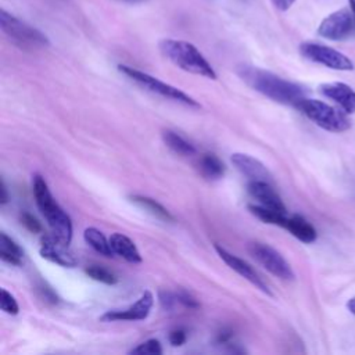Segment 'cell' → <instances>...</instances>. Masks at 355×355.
Wrapping results in <instances>:
<instances>
[{"label": "cell", "instance_id": "obj_2", "mask_svg": "<svg viewBox=\"0 0 355 355\" xmlns=\"http://www.w3.org/2000/svg\"><path fill=\"white\" fill-rule=\"evenodd\" d=\"M32 191L36 205L42 215L46 218L53 236L68 245L72 240L71 218L54 200L43 176L37 173L32 176Z\"/></svg>", "mask_w": 355, "mask_h": 355}, {"label": "cell", "instance_id": "obj_13", "mask_svg": "<svg viewBox=\"0 0 355 355\" xmlns=\"http://www.w3.org/2000/svg\"><path fill=\"white\" fill-rule=\"evenodd\" d=\"M247 190H248V194L255 200V204L287 214L286 205L283 204L276 190L272 187L270 182L250 180L247 184Z\"/></svg>", "mask_w": 355, "mask_h": 355}, {"label": "cell", "instance_id": "obj_9", "mask_svg": "<svg viewBox=\"0 0 355 355\" xmlns=\"http://www.w3.org/2000/svg\"><path fill=\"white\" fill-rule=\"evenodd\" d=\"M154 305V295L150 290L141 293L137 301L123 309H111L100 316L101 322H115V320H144Z\"/></svg>", "mask_w": 355, "mask_h": 355}, {"label": "cell", "instance_id": "obj_5", "mask_svg": "<svg viewBox=\"0 0 355 355\" xmlns=\"http://www.w3.org/2000/svg\"><path fill=\"white\" fill-rule=\"evenodd\" d=\"M0 26L4 35L22 50H36L50 44L47 36L43 32L18 19L6 10L0 11Z\"/></svg>", "mask_w": 355, "mask_h": 355}, {"label": "cell", "instance_id": "obj_8", "mask_svg": "<svg viewBox=\"0 0 355 355\" xmlns=\"http://www.w3.org/2000/svg\"><path fill=\"white\" fill-rule=\"evenodd\" d=\"M300 53L309 61L324 65L331 69L337 71H352L354 64L352 61L344 55L343 53L327 47L324 44L305 42L300 46Z\"/></svg>", "mask_w": 355, "mask_h": 355}, {"label": "cell", "instance_id": "obj_25", "mask_svg": "<svg viewBox=\"0 0 355 355\" xmlns=\"http://www.w3.org/2000/svg\"><path fill=\"white\" fill-rule=\"evenodd\" d=\"M129 354H139V355H159L162 354V348L158 340L155 338H150L141 344H139L137 347L132 348L129 351Z\"/></svg>", "mask_w": 355, "mask_h": 355}, {"label": "cell", "instance_id": "obj_10", "mask_svg": "<svg viewBox=\"0 0 355 355\" xmlns=\"http://www.w3.org/2000/svg\"><path fill=\"white\" fill-rule=\"evenodd\" d=\"M352 25V12H349L345 8H341L323 18L318 28V33L329 40H343L351 33Z\"/></svg>", "mask_w": 355, "mask_h": 355}, {"label": "cell", "instance_id": "obj_11", "mask_svg": "<svg viewBox=\"0 0 355 355\" xmlns=\"http://www.w3.org/2000/svg\"><path fill=\"white\" fill-rule=\"evenodd\" d=\"M215 251L218 252V255L220 257V259L230 268L233 269L234 272H237L241 277H244L245 280H248L252 286H255L258 290H261L262 293L268 294V295H272V291L269 288V286L263 282V279L255 272V269L248 263L245 262L244 259H241L240 257L229 252L226 248H223L222 245L219 244H215Z\"/></svg>", "mask_w": 355, "mask_h": 355}, {"label": "cell", "instance_id": "obj_15", "mask_svg": "<svg viewBox=\"0 0 355 355\" xmlns=\"http://www.w3.org/2000/svg\"><path fill=\"white\" fill-rule=\"evenodd\" d=\"M232 164L250 180L272 182V175L268 168L255 157L244 153H234L230 157Z\"/></svg>", "mask_w": 355, "mask_h": 355}, {"label": "cell", "instance_id": "obj_3", "mask_svg": "<svg viewBox=\"0 0 355 355\" xmlns=\"http://www.w3.org/2000/svg\"><path fill=\"white\" fill-rule=\"evenodd\" d=\"M161 53L178 68L208 79H216V72L200 50L184 40L164 39L159 42Z\"/></svg>", "mask_w": 355, "mask_h": 355}, {"label": "cell", "instance_id": "obj_33", "mask_svg": "<svg viewBox=\"0 0 355 355\" xmlns=\"http://www.w3.org/2000/svg\"><path fill=\"white\" fill-rule=\"evenodd\" d=\"M349 3V10L352 12V17H354V21H355V0H348Z\"/></svg>", "mask_w": 355, "mask_h": 355}, {"label": "cell", "instance_id": "obj_21", "mask_svg": "<svg viewBox=\"0 0 355 355\" xmlns=\"http://www.w3.org/2000/svg\"><path fill=\"white\" fill-rule=\"evenodd\" d=\"M162 140L164 143L176 154L180 155H193L196 153V147L187 141L184 137H182L179 133L173 132V130H164L162 132Z\"/></svg>", "mask_w": 355, "mask_h": 355}, {"label": "cell", "instance_id": "obj_28", "mask_svg": "<svg viewBox=\"0 0 355 355\" xmlns=\"http://www.w3.org/2000/svg\"><path fill=\"white\" fill-rule=\"evenodd\" d=\"M186 341V331L182 330V329H176V330H172L169 333V343L173 345V347H180L183 345Z\"/></svg>", "mask_w": 355, "mask_h": 355}, {"label": "cell", "instance_id": "obj_20", "mask_svg": "<svg viewBox=\"0 0 355 355\" xmlns=\"http://www.w3.org/2000/svg\"><path fill=\"white\" fill-rule=\"evenodd\" d=\"M83 239L100 255H104V257H114L115 255L112 248H111L110 239L107 240L105 236L103 234V232L98 230L97 227H93V226L86 227L85 232H83Z\"/></svg>", "mask_w": 355, "mask_h": 355}, {"label": "cell", "instance_id": "obj_7", "mask_svg": "<svg viewBox=\"0 0 355 355\" xmlns=\"http://www.w3.org/2000/svg\"><path fill=\"white\" fill-rule=\"evenodd\" d=\"M248 251L252 258L261 263L268 272L282 280H293L294 272L290 263L284 259V257L276 251L273 247L265 243L252 241L248 244Z\"/></svg>", "mask_w": 355, "mask_h": 355}, {"label": "cell", "instance_id": "obj_27", "mask_svg": "<svg viewBox=\"0 0 355 355\" xmlns=\"http://www.w3.org/2000/svg\"><path fill=\"white\" fill-rule=\"evenodd\" d=\"M19 219H21V223H22L29 232H32V233H39V232H42V225H40V222H39L33 215H31V214H28V212H22L21 216H19Z\"/></svg>", "mask_w": 355, "mask_h": 355}, {"label": "cell", "instance_id": "obj_14", "mask_svg": "<svg viewBox=\"0 0 355 355\" xmlns=\"http://www.w3.org/2000/svg\"><path fill=\"white\" fill-rule=\"evenodd\" d=\"M323 96L333 100L347 114H355V90L343 82H330L319 86Z\"/></svg>", "mask_w": 355, "mask_h": 355}, {"label": "cell", "instance_id": "obj_6", "mask_svg": "<svg viewBox=\"0 0 355 355\" xmlns=\"http://www.w3.org/2000/svg\"><path fill=\"white\" fill-rule=\"evenodd\" d=\"M118 69L123 75L130 78L133 82L140 85L143 89H146V90H148L154 94H158L164 98L180 103V104H184V105H189V107H196V108L200 107V104L191 96L186 94L180 89H178V87H175V86H172L166 82L159 80L158 78H155V76H153L147 72H143L140 69H136V68L129 67V65H122V64L118 65Z\"/></svg>", "mask_w": 355, "mask_h": 355}, {"label": "cell", "instance_id": "obj_26", "mask_svg": "<svg viewBox=\"0 0 355 355\" xmlns=\"http://www.w3.org/2000/svg\"><path fill=\"white\" fill-rule=\"evenodd\" d=\"M0 308H1L3 312L8 313V315H17L19 312V306H18V302H17L15 297L10 291H7L6 288H1Z\"/></svg>", "mask_w": 355, "mask_h": 355}, {"label": "cell", "instance_id": "obj_32", "mask_svg": "<svg viewBox=\"0 0 355 355\" xmlns=\"http://www.w3.org/2000/svg\"><path fill=\"white\" fill-rule=\"evenodd\" d=\"M347 308H348V311H349L351 313L355 315V297H352V298L347 302Z\"/></svg>", "mask_w": 355, "mask_h": 355}, {"label": "cell", "instance_id": "obj_17", "mask_svg": "<svg viewBox=\"0 0 355 355\" xmlns=\"http://www.w3.org/2000/svg\"><path fill=\"white\" fill-rule=\"evenodd\" d=\"M283 227L302 243H313L316 240L315 227L300 215L287 216Z\"/></svg>", "mask_w": 355, "mask_h": 355}, {"label": "cell", "instance_id": "obj_24", "mask_svg": "<svg viewBox=\"0 0 355 355\" xmlns=\"http://www.w3.org/2000/svg\"><path fill=\"white\" fill-rule=\"evenodd\" d=\"M85 272L93 280L101 282L104 284H115L118 282V277L112 272H110L108 269H105V268H103L100 265H89L85 269Z\"/></svg>", "mask_w": 355, "mask_h": 355}, {"label": "cell", "instance_id": "obj_23", "mask_svg": "<svg viewBox=\"0 0 355 355\" xmlns=\"http://www.w3.org/2000/svg\"><path fill=\"white\" fill-rule=\"evenodd\" d=\"M248 209L259 220H262L265 223H269V225H276V226H280V227H283V225L286 222V218H287V214L262 207L259 204H250Z\"/></svg>", "mask_w": 355, "mask_h": 355}, {"label": "cell", "instance_id": "obj_16", "mask_svg": "<svg viewBox=\"0 0 355 355\" xmlns=\"http://www.w3.org/2000/svg\"><path fill=\"white\" fill-rule=\"evenodd\" d=\"M110 244L115 255H119L125 261L130 263H140L141 255L136 247V244L122 233H112L110 236Z\"/></svg>", "mask_w": 355, "mask_h": 355}, {"label": "cell", "instance_id": "obj_31", "mask_svg": "<svg viewBox=\"0 0 355 355\" xmlns=\"http://www.w3.org/2000/svg\"><path fill=\"white\" fill-rule=\"evenodd\" d=\"M0 202L1 205L8 202V193H7V186L4 183V179L0 180Z\"/></svg>", "mask_w": 355, "mask_h": 355}, {"label": "cell", "instance_id": "obj_22", "mask_svg": "<svg viewBox=\"0 0 355 355\" xmlns=\"http://www.w3.org/2000/svg\"><path fill=\"white\" fill-rule=\"evenodd\" d=\"M130 198L135 204H137L139 207H141L143 209H146L147 212L154 215L155 218L166 220V222L173 220V216L171 215V212L162 204H159L158 201H155L150 197H146V196H132Z\"/></svg>", "mask_w": 355, "mask_h": 355}, {"label": "cell", "instance_id": "obj_1", "mask_svg": "<svg viewBox=\"0 0 355 355\" xmlns=\"http://www.w3.org/2000/svg\"><path fill=\"white\" fill-rule=\"evenodd\" d=\"M237 73L254 90L280 104L295 105L306 94L302 86L258 67L241 65Z\"/></svg>", "mask_w": 355, "mask_h": 355}, {"label": "cell", "instance_id": "obj_18", "mask_svg": "<svg viewBox=\"0 0 355 355\" xmlns=\"http://www.w3.org/2000/svg\"><path fill=\"white\" fill-rule=\"evenodd\" d=\"M0 258L14 266H19L24 258V250L4 232L0 234Z\"/></svg>", "mask_w": 355, "mask_h": 355}, {"label": "cell", "instance_id": "obj_34", "mask_svg": "<svg viewBox=\"0 0 355 355\" xmlns=\"http://www.w3.org/2000/svg\"><path fill=\"white\" fill-rule=\"evenodd\" d=\"M119 1H125V3H130V4H136V3H144L147 0H119Z\"/></svg>", "mask_w": 355, "mask_h": 355}, {"label": "cell", "instance_id": "obj_19", "mask_svg": "<svg viewBox=\"0 0 355 355\" xmlns=\"http://www.w3.org/2000/svg\"><path fill=\"white\" fill-rule=\"evenodd\" d=\"M198 169L204 178L215 180V179H219L223 176L225 164L220 161V158L218 155L207 153L200 157Z\"/></svg>", "mask_w": 355, "mask_h": 355}, {"label": "cell", "instance_id": "obj_29", "mask_svg": "<svg viewBox=\"0 0 355 355\" xmlns=\"http://www.w3.org/2000/svg\"><path fill=\"white\" fill-rule=\"evenodd\" d=\"M176 298H178V302L187 306V308H197L198 306V302L196 301V298H193L190 294H187L186 291H179L176 293Z\"/></svg>", "mask_w": 355, "mask_h": 355}, {"label": "cell", "instance_id": "obj_30", "mask_svg": "<svg viewBox=\"0 0 355 355\" xmlns=\"http://www.w3.org/2000/svg\"><path fill=\"white\" fill-rule=\"evenodd\" d=\"M270 1L275 6V8L279 11H287L295 3V0H270Z\"/></svg>", "mask_w": 355, "mask_h": 355}, {"label": "cell", "instance_id": "obj_12", "mask_svg": "<svg viewBox=\"0 0 355 355\" xmlns=\"http://www.w3.org/2000/svg\"><path fill=\"white\" fill-rule=\"evenodd\" d=\"M39 252L42 258L64 268H73L78 265V259L68 250V245L55 239L54 236H46L42 239Z\"/></svg>", "mask_w": 355, "mask_h": 355}, {"label": "cell", "instance_id": "obj_4", "mask_svg": "<svg viewBox=\"0 0 355 355\" xmlns=\"http://www.w3.org/2000/svg\"><path fill=\"white\" fill-rule=\"evenodd\" d=\"M294 107L324 130L338 133L351 128L347 112L340 111L324 101L304 97Z\"/></svg>", "mask_w": 355, "mask_h": 355}]
</instances>
